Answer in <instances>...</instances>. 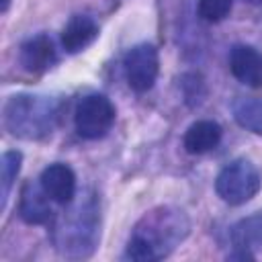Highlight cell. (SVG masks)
Segmentation results:
<instances>
[{
    "label": "cell",
    "instance_id": "obj_1",
    "mask_svg": "<svg viewBox=\"0 0 262 262\" xmlns=\"http://www.w3.org/2000/svg\"><path fill=\"white\" fill-rule=\"evenodd\" d=\"M188 221L182 211L162 207L149 211L133 229L125 256L137 262H154L168 256L184 239Z\"/></svg>",
    "mask_w": 262,
    "mask_h": 262
},
{
    "label": "cell",
    "instance_id": "obj_2",
    "mask_svg": "<svg viewBox=\"0 0 262 262\" xmlns=\"http://www.w3.org/2000/svg\"><path fill=\"white\" fill-rule=\"evenodd\" d=\"M6 127L18 137H37L51 129V106L39 96H12L4 108Z\"/></svg>",
    "mask_w": 262,
    "mask_h": 262
},
{
    "label": "cell",
    "instance_id": "obj_3",
    "mask_svg": "<svg viewBox=\"0 0 262 262\" xmlns=\"http://www.w3.org/2000/svg\"><path fill=\"white\" fill-rule=\"evenodd\" d=\"M262 178L256 166L248 160H233L229 162L215 180V190L221 201L229 205H244L256 196L260 190Z\"/></svg>",
    "mask_w": 262,
    "mask_h": 262
},
{
    "label": "cell",
    "instance_id": "obj_4",
    "mask_svg": "<svg viewBox=\"0 0 262 262\" xmlns=\"http://www.w3.org/2000/svg\"><path fill=\"white\" fill-rule=\"evenodd\" d=\"M115 123V106L104 94L84 96L74 113V125L80 137L98 139L106 135V131Z\"/></svg>",
    "mask_w": 262,
    "mask_h": 262
},
{
    "label": "cell",
    "instance_id": "obj_5",
    "mask_svg": "<svg viewBox=\"0 0 262 262\" xmlns=\"http://www.w3.org/2000/svg\"><path fill=\"white\" fill-rule=\"evenodd\" d=\"M123 70H125V78H127V84L131 90L147 92L156 84L158 70H160L158 49L149 43H139V45L131 47L125 53Z\"/></svg>",
    "mask_w": 262,
    "mask_h": 262
},
{
    "label": "cell",
    "instance_id": "obj_6",
    "mask_svg": "<svg viewBox=\"0 0 262 262\" xmlns=\"http://www.w3.org/2000/svg\"><path fill=\"white\" fill-rule=\"evenodd\" d=\"M39 184L45 190V194L59 205L72 203V199L76 194V176H74L72 168L66 164H49L41 172Z\"/></svg>",
    "mask_w": 262,
    "mask_h": 262
},
{
    "label": "cell",
    "instance_id": "obj_7",
    "mask_svg": "<svg viewBox=\"0 0 262 262\" xmlns=\"http://www.w3.org/2000/svg\"><path fill=\"white\" fill-rule=\"evenodd\" d=\"M229 70L246 86L262 88V55L250 45H235L229 53Z\"/></svg>",
    "mask_w": 262,
    "mask_h": 262
},
{
    "label": "cell",
    "instance_id": "obj_8",
    "mask_svg": "<svg viewBox=\"0 0 262 262\" xmlns=\"http://www.w3.org/2000/svg\"><path fill=\"white\" fill-rule=\"evenodd\" d=\"M18 57H20V63H23V68L27 72L41 74V72L49 70L55 63L57 53H55L53 41L47 35H35V37L27 39L20 45Z\"/></svg>",
    "mask_w": 262,
    "mask_h": 262
},
{
    "label": "cell",
    "instance_id": "obj_9",
    "mask_svg": "<svg viewBox=\"0 0 262 262\" xmlns=\"http://www.w3.org/2000/svg\"><path fill=\"white\" fill-rule=\"evenodd\" d=\"M98 35V25L88 14H74L63 31H61V45L68 53H78L86 49Z\"/></svg>",
    "mask_w": 262,
    "mask_h": 262
},
{
    "label": "cell",
    "instance_id": "obj_10",
    "mask_svg": "<svg viewBox=\"0 0 262 262\" xmlns=\"http://www.w3.org/2000/svg\"><path fill=\"white\" fill-rule=\"evenodd\" d=\"M231 244L237 258H254V250L262 248V211L233 225Z\"/></svg>",
    "mask_w": 262,
    "mask_h": 262
},
{
    "label": "cell",
    "instance_id": "obj_11",
    "mask_svg": "<svg viewBox=\"0 0 262 262\" xmlns=\"http://www.w3.org/2000/svg\"><path fill=\"white\" fill-rule=\"evenodd\" d=\"M49 196L45 194V190L31 182L25 184L23 192H20V205H18V215L25 223L29 225H41L47 223L51 219V207H49Z\"/></svg>",
    "mask_w": 262,
    "mask_h": 262
},
{
    "label": "cell",
    "instance_id": "obj_12",
    "mask_svg": "<svg viewBox=\"0 0 262 262\" xmlns=\"http://www.w3.org/2000/svg\"><path fill=\"white\" fill-rule=\"evenodd\" d=\"M221 141V127L215 121H196L192 123L184 133V149L188 154H207L215 149Z\"/></svg>",
    "mask_w": 262,
    "mask_h": 262
},
{
    "label": "cell",
    "instance_id": "obj_13",
    "mask_svg": "<svg viewBox=\"0 0 262 262\" xmlns=\"http://www.w3.org/2000/svg\"><path fill=\"white\" fill-rule=\"evenodd\" d=\"M233 119L239 127L262 135V98H252V96H239L231 104Z\"/></svg>",
    "mask_w": 262,
    "mask_h": 262
},
{
    "label": "cell",
    "instance_id": "obj_14",
    "mask_svg": "<svg viewBox=\"0 0 262 262\" xmlns=\"http://www.w3.org/2000/svg\"><path fill=\"white\" fill-rule=\"evenodd\" d=\"M20 162H23V156L16 149H10L2 156V164H0V170H2V209H6L12 182L20 170Z\"/></svg>",
    "mask_w": 262,
    "mask_h": 262
},
{
    "label": "cell",
    "instance_id": "obj_15",
    "mask_svg": "<svg viewBox=\"0 0 262 262\" xmlns=\"http://www.w3.org/2000/svg\"><path fill=\"white\" fill-rule=\"evenodd\" d=\"M233 6V0H199V16L207 23L223 20Z\"/></svg>",
    "mask_w": 262,
    "mask_h": 262
},
{
    "label": "cell",
    "instance_id": "obj_16",
    "mask_svg": "<svg viewBox=\"0 0 262 262\" xmlns=\"http://www.w3.org/2000/svg\"><path fill=\"white\" fill-rule=\"evenodd\" d=\"M8 2H10V0H2V12H6V8H8Z\"/></svg>",
    "mask_w": 262,
    "mask_h": 262
}]
</instances>
